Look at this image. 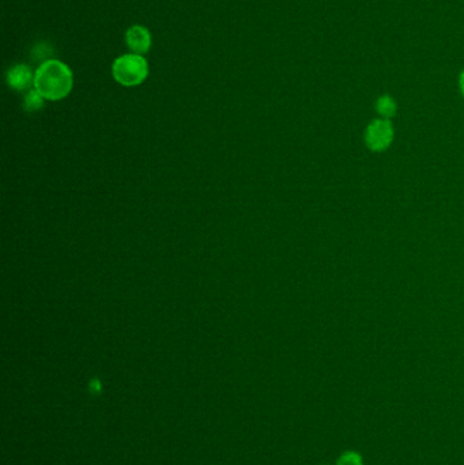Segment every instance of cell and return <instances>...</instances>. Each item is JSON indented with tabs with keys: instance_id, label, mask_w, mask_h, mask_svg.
<instances>
[{
	"instance_id": "cell-6",
	"label": "cell",
	"mask_w": 464,
	"mask_h": 465,
	"mask_svg": "<svg viewBox=\"0 0 464 465\" xmlns=\"http://www.w3.org/2000/svg\"><path fill=\"white\" fill-rule=\"evenodd\" d=\"M376 109H377L378 114L381 116V118L389 120L396 113V103H395L392 97L381 95L376 102Z\"/></svg>"
},
{
	"instance_id": "cell-1",
	"label": "cell",
	"mask_w": 464,
	"mask_h": 465,
	"mask_svg": "<svg viewBox=\"0 0 464 465\" xmlns=\"http://www.w3.org/2000/svg\"><path fill=\"white\" fill-rule=\"evenodd\" d=\"M73 85L74 78L70 67L56 59L41 63L34 74V90L49 101L66 98Z\"/></svg>"
},
{
	"instance_id": "cell-7",
	"label": "cell",
	"mask_w": 464,
	"mask_h": 465,
	"mask_svg": "<svg viewBox=\"0 0 464 465\" xmlns=\"http://www.w3.org/2000/svg\"><path fill=\"white\" fill-rule=\"evenodd\" d=\"M44 97L37 90H30L25 97V109L29 112H36L42 108L44 105Z\"/></svg>"
},
{
	"instance_id": "cell-10",
	"label": "cell",
	"mask_w": 464,
	"mask_h": 465,
	"mask_svg": "<svg viewBox=\"0 0 464 465\" xmlns=\"http://www.w3.org/2000/svg\"><path fill=\"white\" fill-rule=\"evenodd\" d=\"M459 86H461V90H462V93L464 95V71L462 73V75H461V79H459Z\"/></svg>"
},
{
	"instance_id": "cell-4",
	"label": "cell",
	"mask_w": 464,
	"mask_h": 465,
	"mask_svg": "<svg viewBox=\"0 0 464 465\" xmlns=\"http://www.w3.org/2000/svg\"><path fill=\"white\" fill-rule=\"evenodd\" d=\"M125 42L135 55H143L151 48V34L145 26L135 25L127 30Z\"/></svg>"
},
{
	"instance_id": "cell-5",
	"label": "cell",
	"mask_w": 464,
	"mask_h": 465,
	"mask_svg": "<svg viewBox=\"0 0 464 465\" xmlns=\"http://www.w3.org/2000/svg\"><path fill=\"white\" fill-rule=\"evenodd\" d=\"M7 82L11 89L16 92H23L34 85V75L27 66L16 64L8 71Z\"/></svg>"
},
{
	"instance_id": "cell-9",
	"label": "cell",
	"mask_w": 464,
	"mask_h": 465,
	"mask_svg": "<svg viewBox=\"0 0 464 465\" xmlns=\"http://www.w3.org/2000/svg\"><path fill=\"white\" fill-rule=\"evenodd\" d=\"M342 465H357L356 462H354V457H345L343 460V464Z\"/></svg>"
},
{
	"instance_id": "cell-2",
	"label": "cell",
	"mask_w": 464,
	"mask_h": 465,
	"mask_svg": "<svg viewBox=\"0 0 464 465\" xmlns=\"http://www.w3.org/2000/svg\"><path fill=\"white\" fill-rule=\"evenodd\" d=\"M112 74L117 84L132 88L145 82L149 74V66L142 55H123L114 60Z\"/></svg>"
},
{
	"instance_id": "cell-8",
	"label": "cell",
	"mask_w": 464,
	"mask_h": 465,
	"mask_svg": "<svg viewBox=\"0 0 464 465\" xmlns=\"http://www.w3.org/2000/svg\"><path fill=\"white\" fill-rule=\"evenodd\" d=\"M51 53H52L51 48H49L47 44L41 42V44H38V45L34 47V49H33V52H32V58L36 59V60H44V63H45V62H48V60H52V59H48V56H49Z\"/></svg>"
},
{
	"instance_id": "cell-3",
	"label": "cell",
	"mask_w": 464,
	"mask_h": 465,
	"mask_svg": "<svg viewBox=\"0 0 464 465\" xmlns=\"http://www.w3.org/2000/svg\"><path fill=\"white\" fill-rule=\"evenodd\" d=\"M393 140V127L387 118L373 120L367 127L365 142L371 151L387 150Z\"/></svg>"
}]
</instances>
